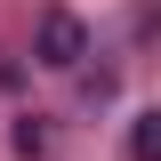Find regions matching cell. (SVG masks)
I'll use <instances>...</instances> for the list:
<instances>
[{
  "mask_svg": "<svg viewBox=\"0 0 161 161\" xmlns=\"http://www.w3.org/2000/svg\"><path fill=\"white\" fill-rule=\"evenodd\" d=\"M80 57H89V32H80V16H64V8H57V16L40 24V64H57V73H73Z\"/></svg>",
  "mask_w": 161,
  "mask_h": 161,
  "instance_id": "cell-1",
  "label": "cell"
},
{
  "mask_svg": "<svg viewBox=\"0 0 161 161\" xmlns=\"http://www.w3.org/2000/svg\"><path fill=\"white\" fill-rule=\"evenodd\" d=\"M129 153H137V161H161V113H137V129H129Z\"/></svg>",
  "mask_w": 161,
  "mask_h": 161,
  "instance_id": "cell-2",
  "label": "cell"
}]
</instances>
